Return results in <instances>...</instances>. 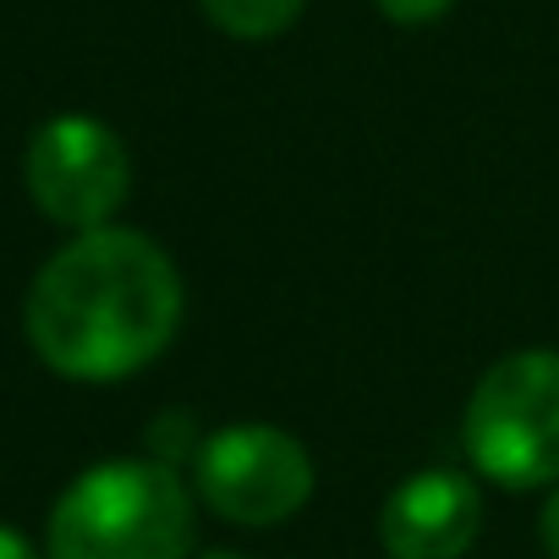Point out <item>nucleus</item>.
Returning <instances> with one entry per match:
<instances>
[{
    "label": "nucleus",
    "mask_w": 559,
    "mask_h": 559,
    "mask_svg": "<svg viewBox=\"0 0 559 559\" xmlns=\"http://www.w3.org/2000/svg\"><path fill=\"white\" fill-rule=\"evenodd\" d=\"M181 324V274L170 252L121 225L83 230L28 286L23 330L45 368L110 384L148 368Z\"/></svg>",
    "instance_id": "1"
},
{
    "label": "nucleus",
    "mask_w": 559,
    "mask_h": 559,
    "mask_svg": "<svg viewBox=\"0 0 559 559\" xmlns=\"http://www.w3.org/2000/svg\"><path fill=\"white\" fill-rule=\"evenodd\" d=\"M50 559H187L192 493L170 461H99L50 510Z\"/></svg>",
    "instance_id": "2"
},
{
    "label": "nucleus",
    "mask_w": 559,
    "mask_h": 559,
    "mask_svg": "<svg viewBox=\"0 0 559 559\" xmlns=\"http://www.w3.org/2000/svg\"><path fill=\"white\" fill-rule=\"evenodd\" d=\"M472 466L499 488L559 483V352H515L493 362L461 423Z\"/></svg>",
    "instance_id": "3"
},
{
    "label": "nucleus",
    "mask_w": 559,
    "mask_h": 559,
    "mask_svg": "<svg viewBox=\"0 0 559 559\" xmlns=\"http://www.w3.org/2000/svg\"><path fill=\"white\" fill-rule=\"evenodd\" d=\"M198 499L236 526H280L313 499V455L274 423H230L198 444Z\"/></svg>",
    "instance_id": "4"
},
{
    "label": "nucleus",
    "mask_w": 559,
    "mask_h": 559,
    "mask_svg": "<svg viewBox=\"0 0 559 559\" xmlns=\"http://www.w3.org/2000/svg\"><path fill=\"white\" fill-rule=\"evenodd\" d=\"M23 176L39 214L78 236L110 225V214L132 192L127 143L94 116H50L28 143Z\"/></svg>",
    "instance_id": "5"
},
{
    "label": "nucleus",
    "mask_w": 559,
    "mask_h": 559,
    "mask_svg": "<svg viewBox=\"0 0 559 559\" xmlns=\"http://www.w3.org/2000/svg\"><path fill=\"white\" fill-rule=\"evenodd\" d=\"M477 526H483L477 483L450 466H433V472L406 477L384 499L379 543L390 559H461L472 548Z\"/></svg>",
    "instance_id": "6"
},
{
    "label": "nucleus",
    "mask_w": 559,
    "mask_h": 559,
    "mask_svg": "<svg viewBox=\"0 0 559 559\" xmlns=\"http://www.w3.org/2000/svg\"><path fill=\"white\" fill-rule=\"evenodd\" d=\"M198 7L230 39H274L302 17L308 0H198Z\"/></svg>",
    "instance_id": "7"
},
{
    "label": "nucleus",
    "mask_w": 559,
    "mask_h": 559,
    "mask_svg": "<svg viewBox=\"0 0 559 559\" xmlns=\"http://www.w3.org/2000/svg\"><path fill=\"white\" fill-rule=\"evenodd\" d=\"M373 7H379L390 23H401V28H423V23H439L455 0H373Z\"/></svg>",
    "instance_id": "8"
},
{
    "label": "nucleus",
    "mask_w": 559,
    "mask_h": 559,
    "mask_svg": "<svg viewBox=\"0 0 559 559\" xmlns=\"http://www.w3.org/2000/svg\"><path fill=\"white\" fill-rule=\"evenodd\" d=\"M0 559H39V554H34V543H28L23 532L0 526Z\"/></svg>",
    "instance_id": "9"
},
{
    "label": "nucleus",
    "mask_w": 559,
    "mask_h": 559,
    "mask_svg": "<svg viewBox=\"0 0 559 559\" xmlns=\"http://www.w3.org/2000/svg\"><path fill=\"white\" fill-rule=\"evenodd\" d=\"M543 548L559 559V493L548 499V510H543Z\"/></svg>",
    "instance_id": "10"
},
{
    "label": "nucleus",
    "mask_w": 559,
    "mask_h": 559,
    "mask_svg": "<svg viewBox=\"0 0 559 559\" xmlns=\"http://www.w3.org/2000/svg\"><path fill=\"white\" fill-rule=\"evenodd\" d=\"M209 559H241V554H209Z\"/></svg>",
    "instance_id": "11"
}]
</instances>
